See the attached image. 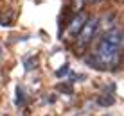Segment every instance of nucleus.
I'll list each match as a JSON object with an SVG mask.
<instances>
[{
	"instance_id": "f257e3e1",
	"label": "nucleus",
	"mask_w": 124,
	"mask_h": 116,
	"mask_svg": "<svg viewBox=\"0 0 124 116\" xmlns=\"http://www.w3.org/2000/svg\"><path fill=\"white\" fill-rule=\"evenodd\" d=\"M93 59H95L93 66L102 68V70H112V68H115L121 63V48L108 43L106 39H102L95 48Z\"/></svg>"
},
{
	"instance_id": "f03ea898",
	"label": "nucleus",
	"mask_w": 124,
	"mask_h": 116,
	"mask_svg": "<svg viewBox=\"0 0 124 116\" xmlns=\"http://www.w3.org/2000/svg\"><path fill=\"white\" fill-rule=\"evenodd\" d=\"M97 27H99V20L97 18H88L86 20V23L83 25V29H81L79 34H78V41H76L78 50H83L85 46L92 41L93 34L97 32Z\"/></svg>"
},
{
	"instance_id": "7ed1b4c3",
	"label": "nucleus",
	"mask_w": 124,
	"mask_h": 116,
	"mask_svg": "<svg viewBox=\"0 0 124 116\" xmlns=\"http://www.w3.org/2000/svg\"><path fill=\"white\" fill-rule=\"evenodd\" d=\"M86 14L85 13H78V14L74 16V18L70 20V23H68V27H67V32H65V36L67 38H72V36H78L79 34V31L83 29V25L86 23Z\"/></svg>"
},
{
	"instance_id": "20e7f679",
	"label": "nucleus",
	"mask_w": 124,
	"mask_h": 116,
	"mask_svg": "<svg viewBox=\"0 0 124 116\" xmlns=\"http://www.w3.org/2000/svg\"><path fill=\"white\" fill-rule=\"evenodd\" d=\"M102 39H106L108 43H112V45H115V46L121 48L122 43H124V34H122V31H119V29H110Z\"/></svg>"
},
{
	"instance_id": "39448f33",
	"label": "nucleus",
	"mask_w": 124,
	"mask_h": 116,
	"mask_svg": "<svg viewBox=\"0 0 124 116\" xmlns=\"http://www.w3.org/2000/svg\"><path fill=\"white\" fill-rule=\"evenodd\" d=\"M23 100H25V97H23L22 88H20V86H16V98H15V104H16V105H22Z\"/></svg>"
},
{
	"instance_id": "423d86ee",
	"label": "nucleus",
	"mask_w": 124,
	"mask_h": 116,
	"mask_svg": "<svg viewBox=\"0 0 124 116\" xmlns=\"http://www.w3.org/2000/svg\"><path fill=\"white\" fill-rule=\"evenodd\" d=\"M97 104H99V105H112L113 104V98L112 97H101L99 100H97Z\"/></svg>"
},
{
	"instance_id": "0eeeda50",
	"label": "nucleus",
	"mask_w": 124,
	"mask_h": 116,
	"mask_svg": "<svg viewBox=\"0 0 124 116\" xmlns=\"http://www.w3.org/2000/svg\"><path fill=\"white\" fill-rule=\"evenodd\" d=\"M67 73H68V68H67V66H61V68L56 71V77H65Z\"/></svg>"
},
{
	"instance_id": "6e6552de",
	"label": "nucleus",
	"mask_w": 124,
	"mask_h": 116,
	"mask_svg": "<svg viewBox=\"0 0 124 116\" xmlns=\"http://www.w3.org/2000/svg\"><path fill=\"white\" fill-rule=\"evenodd\" d=\"M34 64H36V57H32V59H29V61H25V68H27V70H32Z\"/></svg>"
},
{
	"instance_id": "1a4fd4ad",
	"label": "nucleus",
	"mask_w": 124,
	"mask_h": 116,
	"mask_svg": "<svg viewBox=\"0 0 124 116\" xmlns=\"http://www.w3.org/2000/svg\"><path fill=\"white\" fill-rule=\"evenodd\" d=\"M83 4H85V0H76V2H74V9L76 11H81V6H83Z\"/></svg>"
},
{
	"instance_id": "9d476101",
	"label": "nucleus",
	"mask_w": 124,
	"mask_h": 116,
	"mask_svg": "<svg viewBox=\"0 0 124 116\" xmlns=\"http://www.w3.org/2000/svg\"><path fill=\"white\" fill-rule=\"evenodd\" d=\"M88 2H99V0H88Z\"/></svg>"
},
{
	"instance_id": "9b49d317",
	"label": "nucleus",
	"mask_w": 124,
	"mask_h": 116,
	"mask_svg": "<svg viewBox=\"0 0 124 116\" xmlns=\"http://www.w3.org/2000/svg\"><path fill=\"white\" fill-rule=\"evenodd\" d=\"M0 52H2V48H0Z\"/></svg>"
}]
</instances>
